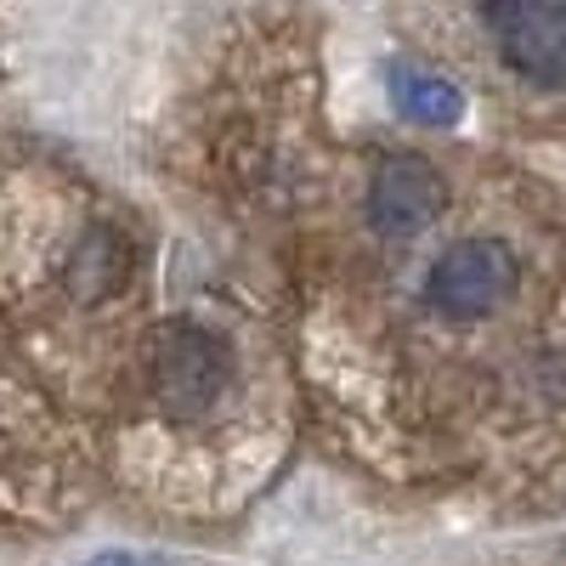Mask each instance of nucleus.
<instances>
[{
  "label": "nucleus",
  "mask_w": 566,
  "mask_h": 566,
  "mask_svg": "<svg viewBox=\"0 0 566 566\" xmlns=\"http://www.w3.org/2000/svg\"><path fill=\"white\" fill-rule=\"evenodd\" d=\"M448 205V187L442 176L413 159V154H397L374 170V187H368V221L386 232V239H413L424 232Z\"/></svg>",
  "instance_id": "4"
},
{
  "label": "nucleus",
  "mask_w": 566,
  "mask_h": 566,
  "mask_svg": "<svg viewBox=\"0 0 566 566\" xmlns=\"http://www.w3.org/2000/svg\"><path fill=\"white\" fill-rule=\"evenodd\" d=\"M391 97L413 125H459V114H464V97L442 74H424V69H408V63L391 69Z\"/></svg>",
  "instance_id": "5"
},
{
  "label": "nucleus",
  "mask_w": 566,
  "mask_h": 566,
  "mask_svg": "<svg viewBox=\"0 0 566 566\" xmlns=\"http://www.w3.org/2000/svg\"><path fill=\"white\" fill-rule=\"evenodd\" d=\"M85 566H159V560H142V555H97V560H85Z\"/></svg>",
  "instance_id": "7"
},
{
  "label": "nucleus",
  "mask_w": 566,
  "mask_h": 566,
  "mask_svg": "<svg viewBox=\"0 0 566 566\" xmlns=\"http://www.w3.org/2000/svg\"><path fill=\"white\" fill-rule=\"evenodd\" d=\"M232 380V352L216 328L193 323V317H170L154 346H148V386L154 402L170 413H205L227 397Z\"/></svg>",
  "instance_id": "1"
},
{
  "label": "nucleus",
  "mask_w": 566,
  "mask_h": 566,
  "mask_svg": "<svg viewBox=\"0 0 566 566\" xmlns=\"http://www.w3.org/2000/svg\"><path fill=\"white\" fill-rule=\"evenodd\" d=\"M482 23L522 80L566 85V0H504L482 12Z\"/></svg>",
  "instance_id": "3"
},
{
  "label": "nucleus",
  "mask_w": 566,
  "mask_h": 566,
  "mask_svg": "<svg viewBox=\"0 0 566 566\" xmlns=\"http://www.w3.org/2000/svg\"><path fill=\"white\" fill-rule=\"evenodd\" d=\"M125 272H130V250H125V239H119L114 227H97V232L80 244V255L69 261V283H74L80 301H97V295L119 290Z\"/></svg>",
  "instance_id": "6"
},
{
  "label": "nucleus",
  "mask_w": 566,
  "mask_h": 566,
  "mask_svg": "<svg viewBox=\"0 0 566 566\" xmlns=\"http://www.w3.org/2000/svg\"><path fill=\"white\" fill-rule=\"evenodd\" d=\"M515 290V250L499 239H459L453 250H442V261L424 277V301L437 317H488L510 301Z\"/></svg>",
  "instance_id": "2"
}]
</instances>
